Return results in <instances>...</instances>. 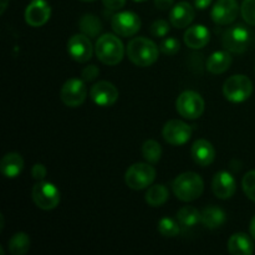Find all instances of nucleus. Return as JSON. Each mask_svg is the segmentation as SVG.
<instances>
[{"label":"nucleus","mask_w":255,"mask_h":255,"mask_svg":"<svg viewBox=\"0 0 255 255\" xmlns=\"http://www.w3.org/2000/svg\"><path fill=\"white\" fill-rule=\"evenodd\" d=\"M127 56L129 61L139 67H148L158 59L159 49L147 37H134L127 45Z\"/></svg>","instance_id":"nucleus-1"},{"label":"nucleus","mask_w":255,"mask_h":255,"mask_svg":"<svg viewBox=\"0 0 255 255\" xmlns=\"http://www.w3.org/2000/svg\"><path fill=\"white\" fill-rule=\"evenodd\" d=\"M173 194L182 202H192L198 199L204 191V182L199 174L194 172H184L172 182Z\"/></svg>","instance_id":"nucleus-2"},{"label":"nucleus","mask_w":255,"mask_h":255,"mask_svg":"<svg viewBox=\"0 0 255 255\" xmlns=\"http://www.w3.org/2000/svg\"><path fill=\"white\" fill-rule=\"evenodd\" d=\"M96 56L102 64L115 66L124 59L125 47L121 40L112 34H104L97 39L95 45Z\"/></svg>","instance_id":"nucleus-3"},{"label":"nucleus","mask_w":255,"mask_h":255,"mask_svg":"<svg viewBox=\"0 0 255 255\" xmlns=\"http://www.w3.org/2000/svg\"><path fill=\"white\" fill-rule=\"evenodd\" d=\"M253 94V82L246 75H233L223 85V95L228 101L239 104L249 99Z\"/></svg>","instance_id":"nucleus-4"},{"label":"nucleus","mask_w":255,"mask_h":255,"mask_svg":"<svg viewBox=\"0 0 255 255\" xmlns=\"http://www.w3.org/2000/svg\"><path fill=\"white\" fill-rule=\"evenodd\" d=\"M32 201L39 207L40 209L44 211H51L59 206L61 201V193L57 189L55 184L50 182L39 181L34 187H32Z\"/></svg>","instance_id":"nucleus-5"},{"label":"nucleus","mask_w":255,"mask_h":255,"mask_svg":"<svg viewBox=\"0 0 255 255\" xmlns=\"http://www.w3.org/2000/svg\"><path fill=\"white\" fill-rule=\"evenodd\" d=\"M154 179H156V169L149 166V163L132 164L125 174L126 184L134 191L148 188Z\"/></svg>","instance_id":"nucleus-6"},{"label":"nucleus","mask_w":255,"mask_h":255,"mask_svg":"<svg viewBox=\"0 0 255 255\" xmlns=\"http://www.w3.org/2000/svg\"><path fill=\"white\" fill-rule=\"evenodd\" d=\"M177 112L187 120H197L204 112V100L196 91H184L176 101Z\"/></svg>","instance_id":"nucleus-7"},{"label":"nucleus","mask_w":255,"mask_h":255,"mask_svg":"<svg viewBox=\"0 0 255 255\" xmlns=\"http://www.w3.org/2000/svg\"><path fill=\"white\" fill-rule=\"evenodd\" d=\"M224 49L234 54H243L247 51L249 44H251V32L244 25H234L226 30L223 34Z\"/></svg>","instance_id":"nucleus-8"},{"label":"nucleus","mask_w":255,"mask_h":255,"mask_svg":"<svg viewBox=\"0 0 255 255\" xmlns=\"http://www.w3.org/2000/svg\"><path fill=\"white\" fill-rule=\"evenodd\" d=\"M87 87L84 80L70 79L62 85L60 97L67 107H79L85 102Z\"/></svg>","instance_id":"nucleus-9"},{"label":"nucleus","mask_w":255,"mask_h":255,"mask_svg":"<svg viewBox=\"0 0 255 255\" xmlns=\"http://www.w3.org/2000/svg\"><path fill=\"white\" fill-rule=\"evenodd\" d=\"M111 26L120 36H133L141 29V19L133 11H121L112 16Z\"/></svg>","instance_id":"nucleus-10"},{"label":"nucleus","mask_w":255,"mask_h":255,"mask_svg":"<svg viewBox=\"0 0 255 255\" xmlns=\"http://www.w3.org/2000/svg\"><path fill=\"white\" fill-rule=\"evenodd\" d=\"M162 136L172 146L186 144L192 137V128L181 120H169L162 129Z\"/></svg>","instance_id":"nucleus-11"},{"label":"nucleus","mask_w":255,"mask_h":255,"mask_svg":"<svg viewBox=\"0 0 255 255\" xmlns=\"http://www.w3.org/2000/svg\"><path fill=\"white\" fill-rule=\"evenodd\" d=\"M67 52L77 62H87L92 57L94 47L91 40L85 34L72 35L67 41Z\"/></svg>","instance_id":"nucleus-12"},{"label":"nucleus","mask_w":255,"mask_h":255,"mask_svg":"<svg viewBox=\"0 0 255 255\" xmlns=\"http://www.w3.org/2000/svg\"><path fill=\"white\" fill-rule=\"evenodd\" d=\"M239 5L237 0H218L212 7V20L217 25H229L238 17Z\"/></svg>","instance_id":"nucleus-13"},{"label":"nucleus","mask_w":255,"mask_h":255,"mask_svg":"<svg viewBox=\"0 0 255 255\" xmlns=\"http://www.w3.org/2000/svg\"><path fill=\"white\" fill-rule=\"evenodd\" d=\"M91 100L102 107L114 106L119 100V90L109 81H100L91 87Z\"/></svg>","instance_id":"nucleus-14"},{"label":"nucleus","mask_w":255,"mask_h":255,"mask_svg":"<svg viewBox=\"0 0 255 255\" xmlns=\"http://www.w3.org/2000/svg\"><path fill=\"white\" fill-rule=\"evenodd\" d=\"M51 15V7L45 0H32L25 10V20L30 26L39 27L47 22Z\"/></svg>","instance_id":"nucleus-15"},{"label":"nucleus","mask_w":255,"mask_h":255,"mask_svg":"<svg viewBox=\"0 0 255 255\" xmlns=\"http://www.w3.org/2000/svg\"><path fill=\"white\" fill-rule=\"evenodd\" d=\"M212 189L214 196L221 199H228L234 196L237 191V182L229 172L221 171L216 173L212 181Z\"/></svg>","instance_id":"nucleus-16"},{"label":"nucleus","mask_w":255,"mask_h":255,"mask_svg":"<svg viewBox=\"0 0 255 255\" xmlns=\"http://www.w3.org/2000/svg\"><path fill=\"white\" fill-rule=\"evenodd\" d=\"M194 16H196V12H194L193 6L187 1H181L171 9L169 21L177 29H183L192 24Z\"/></svg>","instance_id":"nucleus-17"},{"label":"nucleus","mask_w":255,"mask_h":255,"mask_svg":"<svg viewBox=\"0 0 255 255\" xmlns=\"http://www.w3.org/2000/svg\"><path fill=\"white\" fill-rule=\"evenodd\" d=\"M193 161L202 167H207L213 163L216 158V149L213 144L207 139H197L191 149Z\"/></svg>","instance_id":"nucleus-18"},{"label":"nucleus","mask_w":255,"mask_h":255,"mask_svg":"<svg viewBox=\"0 0 255 255\" xmlns=\"http://www.w3.org/2000/svg\"><path fill=\"white\" fill-rule=\"evenodd\" d=\"M211 40V32L204 25H192L184 32V42L194 50L202 49Z\"/></svg>","instance_id":"nucleus-19"},{"label":"nucleus","mask_w":255,"mask_h":255,"mask_svg":"<svg viewBox=\"0 0 255 255\" xmlns=\"http://www.w3.org/2000/svg\"><path fill=\"white\" fill-rule=\"evenodd\" d=\"M24 169V159L16 152L6 153L0 161V171L6 178H16Z\"/></svg>","instance_id":"nucleus-20"},{"label":"nucleus","mask_w":255,"mask_h":255,"mask_svg":"<svg viewBox=\"0 0 255 255\" xmlns=\"http://www.w3.org/2000/svg\"><path fill=\"white\" fill-rule=\"evenodd\" d=\"M228 252L233 255H252L254 243L246 233H234L228 241Z\"/></svg>","instance_id":"nucleus-21"},{"label":"nucleus","mask_w":255,"mask_h":255,"mask_svg":"<svg viewBox=\"0 0 255 255\" xmlns=\"http://www.w3.org/2000/svg\"><path fill=\"white\" fill-rule=\"evenodd\" d=\"M232 65V56L229 51H216L208 57L206 67L211 74L219 75L226 72Z\"/></svg>","instance_id":"nucleus-22"},{"label":"nucleus","mask_w":255,"mask_h":255,"mask_svg":"<svg viewBox=\"0 0 255 255\" xmlns=\"http://www.w3.org/2000/svg\"><path fill=\"white\" fill-rule=\"evenodd\" d=\"M227 221L226 212L222 208L216 206H209L203 209L202 212L201 222L206 228L208 229H217L221 228Z\"/></svg>","instance_id":"nucleus-23"},{"label":"nucleus","mask_w":255,"mask_h":255,"mask_svg":"<svg viewBox=\"0 0 255 255\" xmlns=\"http://www.w3.org/2000/svg\"><path fill=\"white\" fill-rule=\"evenodd\" d=\"M169 192L164 184H154L151 186L147 191L146 202L151 207H162L167 201H168Z\"/></svg>","instance_id":"nucleus-24"},{"label":"nucleus","mask_w":255,"mask_h":255,"mask_svg":"<svg viewBox=\"0 0 255 255\" xmlns=\"http://www.w3.org/2000/svg\"><path fill=\"white\" fill-rule=\"evenodd\" d=\"M31 246V239L24 232H17L7 242V248L12 255H25Z\"/></svg>","instance_id":"nucleus-25"},{"label":"nucleus","mask_w":255,"mask_h":255,"mask_svg":"<svg viewBox=\"0 0 255 255\" xmlns=\"http://www.w3.org/2000/svg\"><path fill=\"white\" fill-rule=\"evenodd\" d=\"M202 213L197 208L191 206H186L177 212L178 223L184 228H192L201 222Z\"/></svg>","instance_id":"nucleus-26"},{"label":"nucleus","mask_w":255,"mask_h":255,"mask_svg":"<svg viewBox=\"0 0 255 255\" xmlns=\"http://www.w3.org/2000/svg\"><path fill=\"white\" fill-rule=\"evenodd\" d=\"M79 27L82 34L89 37H96L101 32L102 24L99 17L94 14H85L79 21Z\"/></svg>","instance_id":"nucleus-27"},{"label":"nucleus","mask_w":255,"mask_h":255,"mask_svg":"<svg viewBox=\"0 0 255 255\" xmlns=\"http://www.w3.org/2000/svg\"><path fill=\"white\" fill-rule=\"evenodd\" d=\"M142 156H143V158L146 159L148 163H157V162L161 159L162 156L161 144L157 141H154V139H148V141H146L143 143V146H142Z\"/></svg>","instance_id":"nucleus-28"},{"label":"nucleus","mask_w":255,"mask_h":255,"mask_svg":"<svg viewBox=\"0 0 255 255\" xmlns=\"http://www.w3.org/2000/svg\"><path fill=\"white\" fill-rule=\"evenodd\" d=\"M158 232L163 237H167V238H173V237H177L181 232L179 229V226L177 222H174L172 218H162L161 221L158 222Z\"/></svg>","instance_id":"nucleus-29"},{"label":"nucleus","mask_w":255,"mask_h":255,"mask_svg":"<svg viewBox=\"0 0 255 255\" xmlns=\"http://www.w3.org/2000/svg\"><path fill=\"white\" fill-rule=\"evenodd\" d=\"M242 187H243L246 196L251 201L255 202V169L246 173V176L243 177V181H242Z\"/></svg>","instance_id":"nucleus-30"},{"label":"nucleus","mask_w":255,"mask_h":255,"mask_svg":"<svg viewBox=\"0 0 255 255\" xmlns=\"http://www.w3.org/2000/svg\"><path fill=\"white\" fill-rule=\"evenodd\" d=\"M242 16L249 25H255V0H244L241 6Z\"/></svg>","instance_id":"nucleus-31"},{"label":"nucleus","mask_w":255,"mask_h":255,"mask_svg":"<svg viewBox=\"0 0 255 255\" xmlns=\"http://www.w3.org/2000/svg\"><path fill=\"white\" fill-rule=\"evenodd\" d=\"M179 49H181V44H179V41L177 39H174V37H167V39H164L163 41L161 42V45H159V50H161L162 52H163L164 55H176L177 52L179 51Z\"/></svg>","instance_id":"nucleus-32"},{"label":"nucleus","mask_w":255,"mask_h":255,"mask_svg":"<svg viewBox=\"0 0 255 255\" xmlns=\"http://www.w3.org/2000/svg\"><path fill=\"white\" fill-rule=\"evenodd\" d=\"M149 31H151L152 36L164 37L169 32V22L163 19L156 20L154 22H152L151 27H149Z\"/></svg>","instance_id":"nucleus-33"},{"label":"nucleus","mask_w":255,"mask_h":255,"mask_svg":"<svg viewBox=\"0 0 255 255\" xmlns=\"http://www.w3.org/2000/svg\"><path fill=\"white\" fill-rule=\"evenodd\" d=\"M100 74V70L96 65H90V66H86L84 70H82V80L86 82H91L99 76Z\"/></svg>","instance_id":"nucleus-34"},{"label":"nucleus","mask_w":255,"mask_h":255,"mask_svg":"<svg viewBox=\"0 0 255 255\" xmlns=\"http://www.w3.org/2000/svg\"><path fill=\"white\" fill-rule=\"evenodd\" d=\"M46 167L41 163H36L32 166L31 168V174H32V178L36 179V181H44L45 177H46Z\"/></svg>","instance_id":"nucleus-35"},{"label":"nucleus","mask_w":255,"mask_h":255,"mask_svg":"<svg viewBox=\"0 0 255 255\" xmlns=\"http://www.w3.org/2000/svg\"><path fill=\"white\" fill-rule=\"evenodd\" d=\"M102 2L110 10H120L126 5V0H102Z\"/></svg>","instance_id":"nucleus-36"},{"label":"nucleus","mask_w":255,"mask_h":255,"mask_svg":"<svg viewBox=\"0 0 255 255\" xmlns=\"http://www.w3.org/2000/svg\"><path fill=\"white\" fill-rule=\"evenodd\" d=\"M174 0H154V5L159 10H168L173 7Z\"/></svg>","instance_id":"nucleus-37"},{"label":"nucleus","mask_w":255,"mask_h":255,"mask_svg":"<svg viewBox=\"0 0 255 255\" xmlns=\"http://www.w3.org/2000/svg\"><path fill=\"white\" fill-rule=\"evenodd\" d=\"M213 0H194V6L198 10H204L212 4Z\"/></svg>","instance_id":"nucleus-38"},{"label":"nucleus","mask_w":255,"mask_h":255,"mask_svg":"<svg viewBox=\"0 0 255 255\" xmlns=\"http://www.w3.org/2000/svg\"><path fill=\"white\" fill-rule=\"evenodd\" d=\"M251 236L255 239V216L253 217V219H252L251 222Z\"/></svg>","instance_id":"nucleus-39"},{"label":"nucleus","mask_w":255,"mask_h":255,"mask_svg":"<svg viewBox=\"0 0 255 255\" xmlns=\"http://www.w3.org/2000/svg\"><path fill=\"white\" fill-rule=\"evenodd\" d=\"M7 2H9V0H1V9H0V14H4L5 10H6V6H7Z\"/></svg>","instance_id":"nucleus-40"},{"label":"nucleus","mask_w":255,"mask_h":255,"mask_svg":"<svg viewBox=\"0 0 255 255\" xmlns=\"http://www.w3.org/2000/svg\"><path fill=\"white\" fill-rule=\"evenodd\" d=\"M134 1H137V2H142V1H147V0H134Z\"/></svg>","instance_id":"nucleus-41"},{"label":"nucleus","mask_w":255,"mask_h":255,"mask_svg":"<svg viewBox=\"0 0 255 255\" xmlns=\"http://www.w3.org/2000/svg\"><path fill=\"white\" fill-rule=\"evenodd\" d=\"M82 1H95V0H82Z\"/></svg>","instance_id":"nucleus-42"}]
</instances>
